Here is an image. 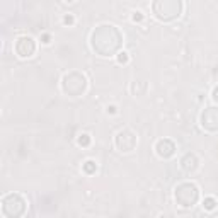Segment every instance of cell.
<instances>
[{
	"instance_id": "1",
	"label": "cell",
	"mask_w": 218,
	"mask_h": 218,
	"mask_svg": "<svg viewBox=\"0 0 218 218\" xmlns=\"http://www.w3.org/2000/svg\"><path fill=\"white\" fill-rule=\"evenodd\" d=\"M118 62H119V63H125V62H128V56H126V53H119V56H118Z\"/></svg>"
},
{
	"instance_id": "2",
	"label": "cell",
	"mask_w": 218,
	"mask_h": 218,
	"mask_svg": "<svg viewBox=\"0 0 218 218\" xmlns=\"http://www.w3.org/2000/svg\"><path fill=\"white\" fill-rule=\"evenodd\" d=\"M87 136H89V135H80L78 143H80V145H82V143H84V145H87V143H89V138H87Z\"/></svg>"
},
{
	"instance_id": "3",
	"label": "cell",
	"mask_w": 218,
	"mask_h": 218,
	"mask_svg": "<svg viewBox=\"0 0 218 218\" xmlns=\"http://www.w3.org/2000/svg\"><path fill=\"white\" fill-rule=\"evenodd\" d=\"M213 199H206V208H213Z\"/></svg>"
},
{
	"instance_id": "4",
	"label": "cell",
	"mask_w": 218,
	"mask_h": 218,
	"mask_svg": "<svg viewBox=\"0 0 218 218\" xmlns=\"http://www.w3.org/2000/svg\"><path fill=\"white\" fill-rule=\"evenodd\" d=\"M65 22L70 24V22H73V19H72V17H65Z\"/></svg>"
},
{
	"instance_id": "5",
	"label": "cell",
	"mask_w": 218,
	"mask_h": 218,
	"mask_svg": "<svg viewBox=\"0 0 218 218\" xmlns=\"http://www.w3.org/2000/svg\"><path fill=\"white\" fill-rule=\"evenodd\" d=\"M68 2H73V0H68Z\"/></svg>"
}]
</instances>
